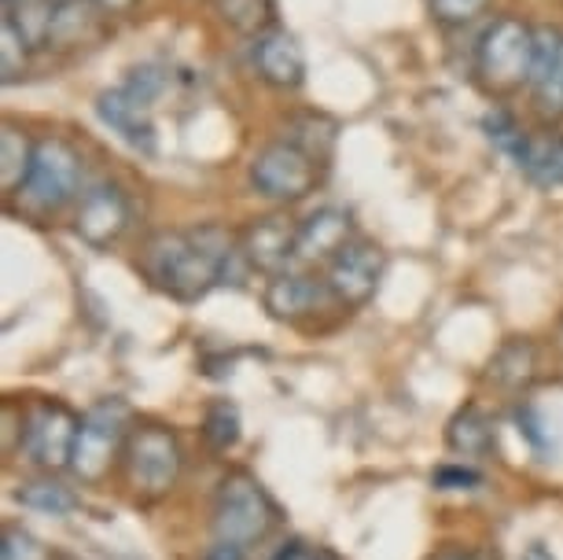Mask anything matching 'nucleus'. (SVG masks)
I'll use <instances>...</instances> for the list:
<instances>
[{"instance_id":"obj_1","label":"nucleus","mask_w":563,"mask_h":560,"mask_svg":"<svg viewBox=\"0 0 563 560\" xmlns=\"http://www.w3.org/2000/svg\"><path fill=\"white\" fill-rule=\"evenodd\" d=\"M240 255V237L221 226L188 232H155L144 244V277L177 303H199L218 284L229 281L232 262Z\"/></svg>"},{"instance_id":"obj_2","label":"nucleus","mask_w":563,"mask_h":560,"mask_svg":"<svg viewBox=\"0 0 563 560\" xmlns=\"http://www.w3.org/2000/svg\"><path fill=\"white\" fill-rule=\"evenodd\" d=\"M534 26L516 15H501L483 30L475 45V81L490 97H516L519 89L534 86Z\"/></svg>"},{"instance_id":"obj_3","label":"nucleus","mask_w":563,"mask_h":560,"mask_svg":"<svg viewBox=\"0 0 563 560\" xmlns=\"http://www.w3.org/2000/svg\"><path fill=\"white\" fill-rule=\"evenodd\" d=\"M210 527H214V542L251 549L280 527V505L251 472L236 469L218 483Z\"/></svg>"},{"instance_id":"obj_4","label":"nucleus","mask_w":563,"mask_h":560,"mask_svg":"<svg viewBox=\"0 0 563 560\" xmlns=\"http://www.w3.org/2000/svg\"><path fill=\"white\" fill-rule=\"evenodd\" d=\"M180 469H185V450H180L177 431L158 420H136L122 450V472L136 498H166L177 487Z\"/></svg>"},{"instance_id":"obj_5","label":"nucleus","mask_w":563,"mask_h":560,"mask_svg":"<svg viewBox=\"0 0 563 560\" xmlns=\"http://www.w3.org/2000/svg\"><path fill=\"white\" fill-rule=\"evenodd\" d=\"M81 417L59 398H30L19 406V442L15 450L34 469L56 475L70 469L74 447H78Z\"/></svg>"},{"instance_id":"obj_6","label":"nucleus","mask_w":563,"mask_h":560,"mask_svg":"<svg viewBox=\"0 0 563 560\" xmlns=\"http://www.w3.org/2000/svg\"><path fill=\"white\" fill-rule=\"evenodd\" d=\"M133 425H136L133 406L125 403V398L111 395V398L92 403L81 417L70 472L78 475L81 483H100L103 475L111 472V464L122 461V450H125V442H130Z\"/></svg>"},{"instance_id":"obj_7","label":"nucleus","mask_w":563,"mask_h":560,"mask_svg":"<svg viewBox=\"0 0 563 560\" xmlns=\"http://www.w3.org/2000/svg\"><path fill=\"white\" fill-rule=\"evenodd\" d=\"M81 177L85 166L78 147L67 144L63 136L37 141L34 171H30L23 193H19V210H26L34 218L59 215L70 199H81Z\"/></svg>"},{"instance_id":"obj_8","label":"nucleus","mask_w":563,"mask_h":560,"mask_svg":"<svg viewBox=\"0 0 563 560\" xmlns=\"http://www.w3.org/2000/svg\"><path fill=\"white\" fill-rule=\"evenodd\" d=\"M317 158L299 152L288 141L265 144L258 155L251 158V188L273 204H299L317 188Z\"/></svg>"},{"instance_id":"obj_9","label":"nucleus","mask_w":563,"mask_h":560,"mask_svg":"<svg viewBox=\"0 0 563 560\" xmlns=\"http://www.w3.org/2000/svg\"><path fill=\"white\" fill-rule=\"evenodd\" d=\"M384 273H387V251L379 248L376 240L354 237L332 262H328L324 281L335 295V306L357 310V306H365L372 295H376Z\"/></svg>"},{"instance_id":"obj_10","label":"nucleus","mask_w":563,"mask_h":560,"mask_svg":"<svg viewBox=\"0 0 563 560\" xmlns=\"http://www.w3.org/2000/svg\"><path fill=\"white\" fill-rule=\"evenodd\" d=\"M130 221H133L130 196L111 182L92 185L89 193L78 199V210H74V232H78L81 244H89L97 251H108L111 244H119L125 237V229H130Z\"/></svg>"},{"instance_id":"obj_11","label":"nucleus","mask_w":563,"mask_h":560,"mask_svg":"<svg viewBox=\"0 0 563 560\" xmlns=\"http://www.w3.org/2000/svg\"><path fill=\"white\" fill-rule=\"evenodd\" d=\"M299 251V226L288 215H262L240 232V255L247 270L262 277H280L295 266Z\"/></svg>"},{"instance_id":"obj_12","label":"nucleus","mask_w":563,"mask_h":560,"mask_svg":"<svg viewBox=\"0 0 563 560\" xmlns=\"http://www.w3.org/2000/svg\"><path fill=\"white\" fill-rule=\"evenodd\" d=\"M262 303L269 310L273 321H284V325H299L306 317L321 314L324 306H335V295L328 288L324 277H310V273H280V277H269L265 281V292H262Z\"/></svg>"},{"instance_id":"obj_13","label":"nucleus","mask_w":563,"mask_h":560,"mask_svg":"<svg viewBox=\"0 0 563 560\" xmlns=\"http://www.w3.org/2000/svg\"><path fill=\"white\" fill-rule=\"evenodd\" d=\"M254 70L269 89L295 92L306 81V52L299 37L284 26H273L269 34L254 37Z\"/></svg>"},{"instance_id":"obj_14","label":"nucleus","mask_w":563,"mask_h":560,"mask_svg":"<svg viewBox=\"0 0 563 560\" xmlns=\"http://www.w3.org/2000/svg\"><path fill=\"white\" fill-rule=\"evenodd\" d=\"M350 240H354V218H350V210L321 207L306 221H299V251H295V262H302V266H321L324 262L328 266Z\"/></svg>"},{"instance_id":"obj_15","label":"nucleus","mask_w":563,"mask_h":560,"mask_svg":"<svg viewBox=\"0 0 563 560\" xmlns=\"http://www.w3.org/2000/svg\"><path fill=\"white\" fill-rule=\"evenodd\" d=\"M97 114L100 122L108 125L122 136L125 144L136 147V152H155V122H152V108L141 103L133 97L130 89L119 86V89H103L97 97Z\"/></svg>"},{"instance_id":"obj_16","label":"nucleus","mask_w":563,"mask_h":560,"mask_svg":"<svg viewBox=\"0 0 563 560\" xmlns=\"http://www.w3.org/2000/svg\"><path fill=\"white\" fill-rule=\"evenodd\" d=\"M512 163L538 188L563 185V133H527L512 144Z\"/></svg>"},{"instance_id":"obj_17","label":"nucleus","mask_w":563,"mask_h":560,"mask_svg":"<svg viewBox=\"0 0 563 560\" xmlns=\"http://www.w3.org/2000/svg\"><path fill=\"white\" fill-rule=\"evenodd\" d=\"M445 447L464 461H486L497 447L494 420L486 417L479 406L456 409L450 417V425H445Z\"/></svg>"},{"instance_id":"obj_18","label":"nucleus","mask_w":563,"mask_h":560,"mask_svg":"<svg viewBox=\"0 0 563 560\" xmlns=\"http://www.w3.org/2000/svg\"><path fill=\"white\" fill-rule=\"evenodd\" d=\"M100 4L97 0H59L52 8V26H48V45L56 48H78L89 45L100 30Z\"/></svg>"},{"instance_id":"obj_19","label":"nucleus","mask_w":563,"mask_h":560,"mask_svg":"<svg viewBox=\"0 0 563 560\" xmlns=\"http://www.w3.org/2000/svg\"><path fill=\"white\" fill-rule=\"evenodd\" d=\"M34 155H37V141H30L23 125L4 122V130H0V193L4 196L23 193L30 171H34Z\"/></svg>"},{"instance_id":"obj_20","label":"nucleus","mask_w":563,"mask_h":560,"mask_svg":"<svg viewBox=\"0 0 563 560\" xmlns=\"http://www.w3.org/2000/svg\"><path fill=\"white\" fill-rule=\"evenodd\" d=\"M288 144H295L299 152H306L317 163H324L328 155L335 152V141H339V122L328 119L321 111H306V114H295L288 122Z\"/></svg>"},{"instance_id":"obj_21","label":"nucleus","mask_w":563,"mask_h":560,"mask_svg":"<svg viewBox=\"0 0 563 560\" xmlns=\"http://www.w3.org/2000/svg\"><path fill=\"white\" fill-rule=\"evenodd\" d=\"M497 387H527L538 376V347L530 340H508L501 351L490 358V373Z\"/></svg>"},{"instance_id":"obj_22","label":"nucleus","mask_w":563,"mask_h":560,"mask_svg":"<svg viewBox=\"0 0 563 560\" xmlns=\"http://www.w3.org/2000/svg\"><path fill=\"white\" fill-rule=\"evenodd\" d=\"M15 502L23 505V509H34V513H45V516H70L78 509V494L70 487H63L59 480H30L23 487L15 491Z\"/></svg>"},{"instance_id":"obj_23","label":"nucleus","mask_w":563,"mask_h":560,"mask_svg":"<svg viewBox=\"0 0 563 560\" xmlns=\"http://www.w3.org/2000/svg\"><path fill=\"white\" fill-rule=\"evenodd\" d=\"M52 8H56L52 0H15V4H4V19L30 41V48H41L48 45Z\"/></svg>"},{"instance_id":"obj_24","label":"nucleus","mask_w":563,"mask_h":560,"mask_svg":"<svg viewBox=\"0 0 563 560\" xmlns=\"http://www.w3.org/2000/svg\"><path fill=\"white\" fill-rule=\"evenodd\" d=\"M221 15L243 34H269L276 26V8L273 0H221Z\"/></svg>"},{"instance_id":"obj_25","label":"nucleus","mask_w":563,"mask_h":560,"mask_svg":"<svg viewBox=\"0 0 563 560\" xmlns=\"http://www.w3.org/2000/svg\"><path fill=\"white\" fill-rule=\"evenodd\" d=\"M203 439L210 450H232L240 442V409L232 406L229 398L210 403L203 417Z\"/></svg>"},{"instance_id":"obj_26","label":"nucleus","mask_w":563,"mask_h":560,"mask_svg":"<svg viewBox=\"0 0 563 560\" xmlns=\"http://www.w3.org/2000/svg\"><path fill=\"white\" fill-rule=\"evenodd\" d=\"M30 41L19 34V30L8 23V19H0V78H4V86H12V81L26 78L30 70Z\"/></svg>"},{"instance_id":"obj_27","label":"nucleus","mask_w":563,"mask_h":560,"mask_svg":"<svg viewBox=\"0 0 563 560\" xmlns=\"http://www.w3.org/2000/svg\"><path fill=\"white\" fill-rule=\"evenodd\" d=\"M530 89H534L538 111L545 114V119H563V48H560L556 63H552Z\"/></svg>"},{"instance_id":"obj_28","label":"nucleus","mask_w":563,"mask_h":560,"mask_svg":"<svg viewBox=\"0 0 563 560\" xmlns=\"http://www.w3.org/2000/svg\"><path fill=\"white\" fill-rule=\"evenodd\" d=\"M428 8L442 26H467L490 8V0H428Z\"/></svg>"},{"instance_id":"obj_29","label":"nucleus","mask_w":563,"mask_h":560,"mask_svg":"<svg viewBox=\"0 0 563 560\" xmlns=\"http://www.w3.org/2000/svg\"><path fill=\"white\" fill-rule=\"evenodd\" d=\"M166 81H169V74L163 67H152V63H144V67L130 70V81H125V89H130L141 103H147V108H155V100L166 92Z\"/></svg>"},{"instance_id":"obj_30","label":"nucleus","mask_w":563,"mask_h":560,"mask_svg":"<svg viewBox=\"0 0 563 560\" xmlns=\"http://www.w3.org/2000/svg\"><path fill=\"white\" fill-rule=\"evenodd\" d=\"M0 560H48V549L41 546L30 531H23V527H4Z\"/></svg>"},{"instance_id":"obj_31","label":"nucleus","mask_w":563,"mask_h":560,"mask_svg":"<svg viewBox=\"0 0 563 560\" xmlns=\"http://www.w3.org/2000/svg\"><path fill=\"white\" fill-rule=\"evenodd\" d=\"M431 483H434V491H479L483 472L472 469V464H439Z\"/></svg>"},{"instance_id":"obj_32","label":"nucleus","mask_w":563,"mask_h":560,"mask_svg":"<svg viewBox=\"0 0 563 560\" xmlns=\"http://www.w3.org/2000/svg\"><path fill=\"white\" fill-rule=\"evenodd\" d=\"M273 560H339L328 546H317V542H302V538H291L288 546L276 549Z\"/></svg>"},{"instance_id":"obj_33","label":"nucleus","mask_w":563,"mask_h":560,"mask_svg":"<svg viewBox=\"0 0 563 560\" xmlns=\"http://www.w3.org/2000/svg\"><path fill=\"white\" fill-rule=\"evenodd\" d=\"M203 560H247V549H240V546H229V542H214L207 549V557Z\"/></svg>"},{"instance_id":"obj_34","label":"nucleus","mask_w":563,"mask_h":560,"mask_svg":"<svg viewBox=\"0 0 563 560\" xmlns=\"http://www.w3.org/2000/svg\"><path fill=\"white\" fill-rule=\"evenodd\" d=\"M100 4V12L103 15H130L136 4H141V0H97Z\"/></svg>"},{"instance_id":"obj_35","label":"nucleus","mask_w":563,"mask_h":560,"mask_svg":"<svg viewBox=\"0 0 563 560\" xmlns=\"http://www.w3.org/2000/svg\"><path fill=\"white\" fill-rule=\"evenodd\" d=\"M519 560H556V557H552L541 542H534V546H527V549H523V557H519Z\"/></svg>"},{"instance_id":"obj_36","label":"nucleus","mask_w":563,"mask_h":560,"mask_svg":"<svg viewBox=\"0 0 563 560\" xmlns=\"http://www.w3.org/2000/svg\"><path fill=\"white\" fill-rule=\"evenodd\" d=\"M434 560H475V557L464 553V549H442V553L434 557Z\"/></svg>"}]
</instances>
